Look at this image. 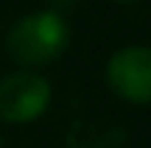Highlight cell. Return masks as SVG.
I'll use <instances>...</instances> for the list:
<instances>
[{
	"mask_svg": "<svg viewBox=\"0 0 151 148\" xmlns=\"http://www.w3.org/2000/svg\"><path fill=\"white\" fill-rule=\"evenodd\" d=\"M70 45V25L53 9L20 17L6 34V50L22 67H42L56 61Z\"/></svg>",
	"mask_w": 151,
	"mask_h": 148,
	"instance_id": "cell-1",
	"label": "cell"
},
{
	"mask_svg": "<svg viewBox=\"0 0 151 148\" xmlns=\"http://www.w3.org/2000/svg\"><path fill=\"white\" fill-rule=\"evenodd\" d=\"M53 89L48 78L34 70H17L0 81V120L11 126H25L42 117L50 106Z\"/></svg>",
	"mask_w": 151,
	"mask_h": 148,
	"instance_id": "cell-2",
	"label": "cell"
},
{
	"mask_svg": "<svg viewBox=\"0 0 151 148\" xmlns=\"http://www.w3.org/2000/svg\"><path fill=\"white\" fill-rule=\"evenodd\" d=\"M106 84L118 98L134 106L151 101V50L146 45H126L106 61Z\"/></svg>",
	"mask_w": 151,
	"mask_h": 148,
	"instance_id": "cell-3",
	"label": "cell"
},
{
	"mask_svg": "<svg viewBox=\"0 0 151 148\" xmlns=\"http://www.w3.org/2000/svg\"><path fill=\"white\" fill-rule=\"evenodd\" d=\"M115 3H137V0H115Z\"/></svg>",
	"mask_w": 151,
	"mask_h": 148,
	"instance_id": "cell-4",
	"label": "cell"
},
{
	"mask_svg": "<svg viewBox=\"0 0 151 148\" xmlns=\"http://www.w3.org/2000/svg\"><path fill=\"white\" fill-rule=\"evenodd\" d=\"M0 148H3V145H0Z\"/></svg>",
	"mask_w": 151,
	"mask_h": 148,
	"instance_id": "cell-5",
	"label": "cell"
}]
</instances>
